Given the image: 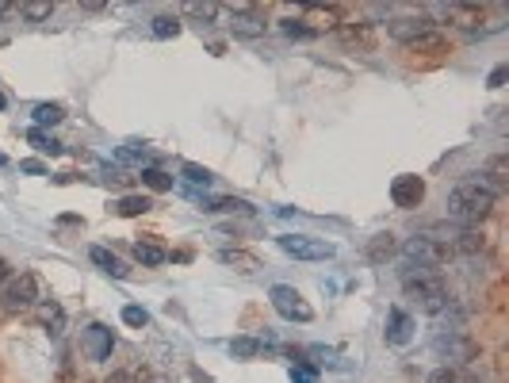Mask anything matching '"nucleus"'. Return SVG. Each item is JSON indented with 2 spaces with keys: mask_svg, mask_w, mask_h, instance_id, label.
I'll return each instance as SVG.
<instances>
[{
  "mask_svg": "<svg viewBox=\"0 0 509 383\" xmlns=\"http://www.w3.org/2000/svg\"><path fill=\"white\" fill-rule=\"evenodd\" d=\"M122 322L135 326V330H142V326H149V311L146 307H138V303H130V307H122Z\"/></svg>",
  "mask_w": 509,
  "mask_h": 383,
  "instance_id": "nucleus-32",
  "label": "nucleus"
},
{
  "mask_svg": "<svg viewBox=\"0 0 509 383\" xmlns=\"http://www.w3.org/2000/svg\"><path fill=\"white\" fill-rule=\"evenodd\" d=\"M399 249H402V257H406L410 265H425V268H437V273H440V265L452 261L448 249L440 246V241H433L429 234H413L406 246H399Z\"/></svg>",
  "mask_w": 509,
  "mask_h": 383,
  "instance_id": "nucleus-4",
  "label": "nucleus"
},
{
  "mask_svg": "<svg viewBox=\"0 0 509 383\" xmlns=\"http://www.w3.org/2000/svg\"><path fill=\"white\" fill-rule=\"evenodd\" d=\"M20 173H31V176H42L46 165L39 161V157H27V161H20Z\"/></svg>",
  "mask_w": 509,
  "mask_h": 383,
  "instance_id": "nucleus-39",
  "label": "nucleus"
},
{
  "mask_svg": "<svg viewBox=\"0 0 509 383\" xmlns=\"http://www.w3.org/2000/svg\"><path fill=\"white\" fill-rule=\"evenodd\" d=\"M383 338H387V345H410V341H413V319H410V311H402V307H391V311H387V330H383Z\"/></svg>",
  "mask_w": 509,
  "mask_h": 383,
  "instance_id": "nucleus-13",
  "label": "nucleus"
},
{
  "mask_svg": "<svg viewBox=\"0 0 509 383\" xmlns=\"http://www.w3.org/2000/svg\"><path fill=\"white\" fill-rule=\"evenodd\" d=\"M307 357H314L318 364H326V368H348V364H345L341 357H337L333 349H326V345H310V349H307Z\"/></svg>",
  "mask_w": 509,
  "mask_h": 383,
  "instance_id": "nucleus-29",
  "label": "nucleus"
},
{
  "mask_svg": "<svg viewBox=\"0 0 509 383\" xmlns=\"http://www.w3.org/2000/svg\"><path fill=\"white\" fill-rule=\"evenodd\" d=\"M0 165H4V154H0Z\"/></svg>",
  "mask_w": 509,
  "mask_h": 383,
  "instance_id": "nucleus-43",
  "label": "nucleus"
},
{
  "mask_svg": "<svg viewBox=\"0 0 509 383\" xmlns=\"http://www.w3.org/2000/svg\"><path fill=\"white\" fill-rule=\"evenodd\" d=\"M265 349H272V341H268V338H249V333H241V338H234V341H230L234 360H257Z\"/></svg>",
  "mask_w": 509,
  "mask_h": 383,
  "instance_id": "nucleus-17",
  "label": "nucleus"
},
{
  "mask_svg": "<svg viewBox=\"0 0 509 383\" xmlns=\"http://www.w3.org/2000/svg\"><path fill=\"white\" fill-rule=\"evenodd\" d=\"M111 349H115V338H111L108 326L92 322L88 330L81 333V353H84L88 360H108V357H111Z\"/></svg>",
  "mask_w": 509,
  "mask_h": 383,
  "instance_id": "nucleus-11",
  "label": "nucleus"
},
{
  "mask_svg": "<svg viewBox=\"0 0 509 383\" xmlns=\"http://www.w3.org/2000/svg\"><path fill=\"white\" fill-rule=\"evenodd\" d=\"M154 35H157V39H176V35H181V20H176V16H157V20H154Z\"/></svg>",
  "mask_w": 509,
  "mask_h": 383,
  "instance_id": "nucleus-30",
  "label": "nucleus"
},
{
  "mask_svg": "<svg viewBox=\"0 0 509 383\" xmlns=\"http://www.w3.org/2000/svg\"><path fill=\"white\" fill-rule=\"evenodd\" d=\"M31 115H35V127H54V123H62V119H65V111H62V104H39V108H35L31 111Z\"/></svg>",
  "mask_w": 509,
  "mask_h": 383,
  "instance_id": "nucleus-27",
  "label": "nucleus"
},
{
  "mask_svg": "<svg viewBox=\"0 0 509 383\" xmlns=\"http://www.w3.org/2000/svg\"><path fill=\"white\" fill-rule=\"evenodd\" d=\"M230 31L241 35V39H257V35H265V8L230 4Z\"/></svg>",
  "mask_w": 509,
  "mask_h": 383,
  "instance_id": "nucleus-8",
  "label": "nucleus"
},
{
  "mask_svg": "<svg viewBox=\"0 0 509 383\" xmlns=\"http://www.w3.org/2000/svg\"><path fill=\"white\" fill-rule=\"evenodd\" d=\"M20 12H23L31 23H39V20H46V16L54 12V4H50V0H27V4L20 8Z\"/></svg>",
  "mask_w": 509,
  "mask_h": 383,
  "instance_id": "nucleus-31",
  "label": "nucleus"
},
{
  "mask_svg": "<svg viewBox=\"0 0 509 383\" xmlns=\"http://www.w3.org/2000/svg\"><path fill=\"white\" fill-rule=\"evenodd\" d=\"M181 176H184L188 184H203V188H207V184H215V173L203 169V165H192V161L181 165Z\"/></svg>",
  "mask_w": 509,
  "mask_h": 383,
  "instance_id": "nucleus-28",
  "label": "nucleus"
},
{
  "mask_svg": "<svg viewBox=\"0 0 509 383\" xmlns=\"http://www.w3.org/2000/svg\"><path fill=\"white\" fill-rule=\"evenodd\" d=\"M394 253H399V238L387 230V234H375L372 241H367V253L364 257L372 261V265H383V261H391Z\"/></svg>",
  "mask_w": 509,
  "mask_h": 383,
  "instance_id": "nucleus-18",
  "label": "nucleus"
},
{
  "mask_svg": "<svg viewBox=\"0 0 509 383\" xmlns=\"http://www.w3.org/2000/svg\"><path fill=\"white\" fill-rule=\"evenodd\" d=\"M142 184H146L149 192H173V176H168L165 169H157V165L142 169Z\"/></svg>",
  "mask_w": 509,
  "mask_h": 383,
  "instance_id": "nucleus-26",
  "label": "nucleus"
},
{
  "mask_svg": "<svg viewBox=\"0 0 509 383\" xmlns=\"http://www.w3.org/2000/svg\"><path fill=\"white\" fill-rule=\"evenodd\" d=\"M8 108V96H4V92H0V111H4Z\"/></svg>",
  "mask_w": 509,
  "mask_h": 383,
  "instance_id": "nucleus-42",
  "label": "nucleus"
},
{
  "mask_svg": "<svg viewBox=\"0 0 509 383\" xmlns=\"http://www.w3.org/2000/svg\"><path fill=\"white\" fill-rule=\"evenodd\" d=\"M149 207H154V200H149V195H122V200L111 203V211L122 215V219H135V215H146Z\"/></svg>",
  "mask_w": 509,
  "mask_h": 383,
  "instance_id": "nucleus-22",
  "label": "nucleus"
},
{
  "mask_svg": "<svg viewBox=\"0 0 509 383\" xmlns=\"http://www.w3.org/2000/svg\"><path fill=\"white\" fill-rule=\"evenodd\" d=\"M27 142H31L39 154H50V157H58V154H65V146L58 142V138H50L46 130H39V127H31L27 130Z\"/></svg>",
  "mask_w": 509,
  "mask_h": 383,
  "instance_id": "nucleus-25",
  "label": "nucleus"
},
{
  "mask_svg": "<svg viewBox=\"0 0 509 383\" xmlns=\"http://www.w3.org/2000/svg\"><path fill=\"white\" fill-rule=\"evenodd\" d=\"M505 77H509V65H498V69L486 77V85H490V88H502V85H505Z\"/></svg>",
  "mask_w": 509,
  "mask_h": 383,
  "instance_id": "nucleus-40",
  "label": "nucleus"
},
{
  "mask_svg": "<svg viewBox=\"0 0 509 383\" xmlns=\"http://www.w3.org/2000/svg\"><path fill=\"white\" fill-rule=\"evenodd\" d=\"M291 383H318V368L314 364H295L291 368Z\"/></svg>",
  "mask_w": 509,
  "mask_h": 383,
  "instance_id": "nucleus-34",
  "label": "nucleus"
},
{
  "mask_svg": "<svg viewBox=\"0 0 509 383\" xmlns=\"http://www.w3.org/2000/svg\"><path fill=\"white\" fill-rule=\"evenodd\" d=\"M406 299L418 307L421 314H445L448 307H452L448 287H445V280H440V276L421 280V284H410V287H406Z\"/></svg>",
  "mask_w": 509,
  "mask_h": 383,
  "instance_id": "nucleus-3",
  "label": "nucleus"
},
{
  "mask_svg": "<svg viewBox=\"0 0 509 383\" xmlns=\"http://www.w3.org/2000/svg\"><path fill=\"white\" fill-rule=\"evenodd\" d=\"M433 31V20H429V12H418V16H394V20H387V35L394 42H413L418 35H425Z\"/></svg>",
  "mask_w": 509,
  "mask_h": 383,
  "instance_id": "nucleus-10",
  "label": "nucleus"
},
{
  "mask_svg": "<svg viewBox=\"0 0 509 383\" xmlns=\"http://www.w3.org/2000/svg\"><path fill=\"white\" fill-rule=\"evenodd\" d=\"M42 299V284H39V273L31 268H20L0 284V314H16V311H27Z\"/></svg>",
  "mask_w": 509,
  "mask_h": 383,
  "instance_id": "nucleus-2",
  "label": "nucleus"
},
{
  "mask_svg": "<svg viewBox=\"0 0 509 383\" xmlns=\"http://www.w3.org/2000/svg\"><path fill=\"white\" fill-rule=\"evenodd\" d=\"M184 12H188V16H195V20H207V23H211L215 16H219V4H188Z\"/></svg>",
  "mask_w": 509,
  "mask_h": 383,
  "instance_id": "nucleus-36",
  "label": "nucleus"
},
{
  "mask_svg": "<svg viewBox=\"0 0 509 383\" xmlns=\"http://www.w3.org/2000/svg\"><path fill=\"white\" fill-rule=\"evenodd\" d=\"M115 157H119V161H146V146H138V142L119 146V149H115Z\"/></svg>",
  "mask_w": 509,
  "mask_h": 383,
  "instance_id": "nucleus-35",
  "label": "nucleus"
},
{
  "mask_svg": "<svg viewBox=\"0 0 509 383\" xmlns=\"http://www.w3.org/2000/svg\"><path fill=\"white\" fill-rule=\"evenodd\" d=\"M215 257H219V265L238 268V273H245V276H253V273H261V268H265L257 253H249V249H238V246H234V249H219Z\"/></svg>",
  "mask_w": 509,
  "mask_h": 383,
  "instance_id": "nucleus-14",
  "label": "nucleus"
},
{
  "mask_svg": "<svg viewBox=\"0 0 509 383\" xmlns=\"http://www.w3.org/2000/svg\"><path fill=\"white\" fill-rule=\"evenodd\" d=\"M39 322L46 326V333L50 338H62V330H65V311L58 303H42L39 307Z\"/></svg>",
  "mask_w": 509,
  "mask_h": 383,
  "instance_id": "nucleus-23",
  "label": "nucleus"
},
{
  "mask_svg": "<svg viewBox=\"0 0 509 383\" xmlns=\"http://www.w3.org/2000/svg\"><path fill=\"white\" fill-rule=\"evenodd\" d=\"M410 50L413 54H445L448 50V39L440 31H425V35H418V39L410 42Z\"/></svg>",
  "mask_w": 509,
  "mask_h": 383,
  "instance_id": "nucleus-24",
  "label": "nucleus"
},
{
  "mask_svg": "<svg viewBox=\"0 0 509 383\" xmlns=\"http://www.w3.org/2000/svg\"><path fill=\"white\" fill-rule=\"evenodd\" d=\"M268 299H272V307H276V314L280 319H287V322H310L314 319V307H310L307 299L299 295L295 287H287V284H276L268 292Z\"/></svg>",
  "mask_w": 509,
  "mask_h": 383,
  "instance_id": "nucleus-6",
  "label": "nucleus"
},
{
  "mask_svg": "<svg viewBox=\"0 0 509 383\" xmlns=\"http://www.w3.org/2000/svg\"><path fill=\"white\" fill-rule=\"evenodd\" d=\"M498 203V192L486 188V181H459L456 188L448 192V219L459 222V227H475L483 222Z\"/></svg>",
  "mask_w": 509,
  "mask_h": 383,
  "instance_id": "nucleus-1",
  "label": "nucleus"
},
{
  "mask_svg": "<svg viewBox=\"0 0 509 383\" xmlns=\"http://www.w3.org/2000/svg\"><path fill=\"white\" fill-rule=\"evenodd\" d=\"M433 353H437L448 368H456V364H467L471 357H475V345H471L459 330H440L437 341H433Z\"/></svg>",
  "mask_w": 509,
  "mask_h": 383,
  "instance_id": "nucleus-7",
  "label": "nucleus"
},
{
  "mask_svg": "<svg viewBox=\"0 0 509 383\" xmlns=\"http://www.w3.org/2000/svg\"><path fill=\"white\" fill-rule=\"evenodd\" d=\"M299 20H303L314 35L322 31V27H337V23H341V20H337V8H303Z\"/></svg>",
  "mask_w": 509,
  "mask_h": 383,
  "instance_id": "nucleus-21",
  "label": "nucleus"
},
{
  "mask_svg": "<svg viewBox=\"0 0 509 383\" xmlns=\"http://www.w3.org/2000/svg\"><path fill=\"white\" fill-rule=\"evenodd\" d=\"M429 383H464V372H459V368H448V364H440L437 372H429Z\"/></svg>",
  "mask_w": 509,
  "mask_h": 383,
  "instance_id": "nucleus-33",
  "label": "nucleus"
},
{
  "mask_svg": "<svg viewBox=\"0 0 509 383\" xmlns=\"http://www.w3.org/2000/svg\"><path fill=\"white\" fill-rule=\"evenodd\" d=\"M276 246L284 249L287 257H295V261H329V257L337 253L329 241H322V238H307V234H280Z\"/></svg>",
  "mask_w": 509,
  "mask_h": 383,
  "instance_id": "nucleus-5",
  "label": "nucleus"
},
{
  "mask_svg": "<svg viewBox=\"0 0 509 383\" xmlns=\"http://www.w3.org/2000/svg\"><path fill=\"white\" fill-rule=\"evenodd\" d=\"M203 203V211H226V215H249V200L241 195H195Z\"/></svg>",
  "mask_w": 509,
  "mask_h": 383,
  "instance_id": "nucleus-16",
  "label": "nucleus"
},
{
  "mask_svg": "<svg viewBox=\"0 0 509 383\" xmlns=\"http://www.w3.org/2000/svg\"><path fill=\"white\" fill-rule=\"evenodd\" d=\"M103 383H138V368H122V372H111Z\"/></svg>",
  "mask_w": 509,
  "mask_h": 383,
  "instance_id": "nucleus-38",
  "label": "nucleus"
},
{
  "mask_svg": "<svg viewBox=\"0 0 509 383\" xmlns=\"http://www.w3.org/2000/svg\"><path fill=\"white\" fill-rule=\"evenodd\" d=\"M284 31L291 35V39H314V31H310L303 20H284Z\"/></svg>",
  "mask_w": 509,
  "mask_h": 383,
  "instance_id": "nucleus-37",
  "label": "nucleus"
},
{
  "mask_svg": "<svg viewBox=\"0 0 509 383\" xmlns=\"http://www.w3.org/2000/svg\"><path fill=\"white\" fill-rule=\"evenodd\" d=\"M391 200H394V207H402V211L421 207V200H425V181L413 176V173L394 176V181H391Z\"/></svg>",
  "mask_w": 509,
  "mask_h": 383,
  "instance_id": "nucleus-9",
  "label": "nucleus"
},
{
  "mask_svg": "<svg viewBox=\"0 0 509 383\" xmlns=\"http://www.w3.org/2000/svg\"><path fill=\"white\" fill-rule=\"evenodd\" d=\"M135 261H138L142 268H157V265H165V261H168V249H165L154 234H149V238H142V241H135Z\"/></svg>",
  "mask_w": 509,
  "mask_h": 383,
  "instance_id": "nucleus-15",
  "label": "nucleus"
},
{
  "mask_svg": "<svg viewBox=\"0 0 509 383\" xmlns=\"http://www.w3.org/2000/svg\"><path fill=\"white\" fill-rule=\"evenodd\" d=\"M337 35H341V42L348 46V50H375V31L367 20H353V23H337Z\"/></svg>",
  "mask_w": 509,
  "mask_h": 383,
  "instance_id": "nucleus-12",
  "label": "nucleus"
},
{
  "mask_svg": "<svg viewBox=\"0 0 509 383\" xmlns=\"http://www.w3.org/2000/svg\"><path fill=\"white\" fill-rule=\"evenodd\" d=\"M88 257L96 261V265L103 268V273H111V276H115V280H127V276H130V268L122 265V261H119L115 253H111V249H103V246H92V249H88Z\"/></svg>",
  "mask_w": 509,
  "mask_h": 383,
  "instance_id": "nucleus-19",
  "label": "nucleus"
},
{
  "mask_svg": "<svg viewBox=\"0 0 509 383\" xmlns=\"http://www.w3.org/2000/svg\"><path fill=\"white\" fill-rule=\"evenodd\" d=\"M486 188H494V192H505L509 188V157L505 154H498V157H490L486 161Z\"/></svg>",
  "mask_w": 509,
  "mask_h": 383,
  "instance_id": "nucleus-20",
  "label": "nucleus"
},
{
  "mask_svg": "<svg viewBox=\"0 0 509 383\" xmlns=\"http://www.w3.org/2000/svg\"><path fill=\"white\" fill-rule=\"evenodd\" d=\"M138 383H173V379H168V376H161V372H138Z\"/></svg>",
  "mask_w": 509,
  "mask_h": 383,
  "instance_id": "nucleus-41",
  "label": "nucleus"
}]
</instances>
